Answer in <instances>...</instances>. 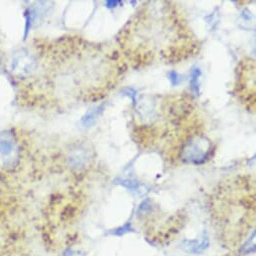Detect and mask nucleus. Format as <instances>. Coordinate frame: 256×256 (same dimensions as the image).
Wrapping results in <instances>:
<instances>
[{
    "label": "nucleus",
    "instance_id": "3",
    "mask_svg": "<svg viewBox=\"0 0 256 256\" xmlns=\"http://www.w3.org/2000/svg\"><path fill=\"white\" fill-rule=\"evenodd\" d=\"M234 93L249 112H255V60L253 58L245 57L238 63Z\"/></svg>",
    "mask_w": 256,
    "mask_h": 256
},
{
    "label": "nucleus",
    "instance_id": "1",
    "mask_svg": "<svg viewBox=\"0 0 256 256\" xmlns=\"http://www.w3.org/2000/svg\"><path fill=\"white\" fill-rule=\"evenodd\" d=\"M117 42L124 60L134 69L175 65L201 50L180 8L169 1L144 2L121 29Z\"/></svg>",
    "mask_w": 256,
    "mask_h": 256
},
{
    "label": "nucleus",
    "instance_id": "9",
    "mask_svg": "<svg viewBox=\"0 0 256 256\" xmlns=\"http://www.w3.org/2000/svg\"><path fill=\"white\" fill-rule=\"evenodd\" d=\"M0 63H1V57H0Z\"/></svg>",
    "mask_w": 256,
    "mask_h": 256
},
{
    "label": "nucleus",
    "instance_id": "8",
    "mask_svg": "<svg viewBox=\"0 0 256 256\" xmlns=\"http://www.w3.org/2000/svg\"><path fill=\"white\" fill-rule=\"evenodd\" d=\"M62 256H82V254L78 251L73 250V249H68L65 252H63Z\"/></svg>",
    "mask_w": 256,
    "mask_h": 256
},
{
    "label": "nucleus",
    "instance_id": "5",
    "mask_svg": "<svg viewBox=\"0 0 256 256\" xmlns=\"http://www.w3.org/2000/svg\"><path fill=\"white\" fill-rule=\"evenodd\" d=\"M0 158L5 167H14L18 158V143L15 135L5 130L0 132Z\"/></svg>",
    "mask_w": 256,
    "mask_h": 256
},
{
    "label": "nucleus",
    "instance_id": "4",
    "mask_svg": "<svg viewBox=\"0 0 256 256\" xmlns=\"http://www.w3.org/2000/svg\"><path fill=\"white\" fill-rule=\"evenodd\" d=\"M38 66L36 56L27 50H18L13 52L9 61V70L12 75L20 78H26L33 75Z\"/></svg>",
    "mask_w": 256,
    "mask_h": 256
},
{
    "label": "nucleus",
    "instance_id": "2",
    "mask_svg": "<svg viewBox=\"0 0 256 256\" xmlns=\"http://www.w3.org/2000/svg\"><path fill=\"white\" fill-rule=\"evenodd\" d=\"M132 126L141 148L159 153L172 164L183 161L192 143L205 135L195 101L187 94L142 97Z\"/></svg>",
    "mask_w": 256,
    "mask_h": 256
},
{
    "label": "nucleus",
    "instance_id": "7",
    "mask_svg": "<svg viewBox=\"0 0 256 256\" xmlns=\"http://www.w3.org/2000/svg\"><path fill=\"white\" fill-rule=\"evenodd\" d=\"M254 249H255V240H254V232H253L252 238L249 239L248 242H247V244H245V245L242 247L241 251H242V252H250V251L254 250Z\"/></svg>",
    "mask_w": 256,
    "mask_h": 256
},
{
    "label": "nucleus",
    "instance_id": "6",
    "mask_svg": "<svg viewBox=\"0 0 256 256\" xmlns=\"http://www.w3.org/2000/svg\"><path fill=\"white\" fill-rule=\"evenodd\" d=\"M209 246V241L207 237L201 238L199 240H186L182 243V249L190 253H200L207 249Z\"/></svg>",
    "mask_w": 256,
    "mask_h": 256
}]
</instances>
